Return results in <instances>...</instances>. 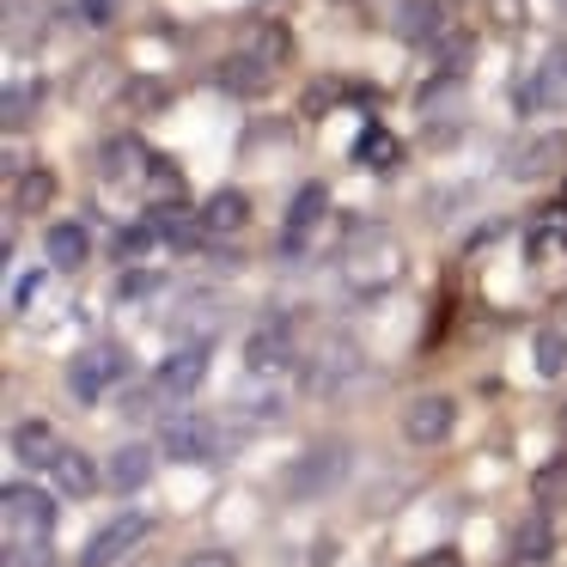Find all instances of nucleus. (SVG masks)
I'll list each match as a JSON object with an SVG mask.
<instances>
[{
    "label": "nucleus",
    "instance_id": "f257e3e1",
    "mask_svg": "<svg viewBox=\"0 0 567 567\" xmlns=\"http://www.w3.org/2000/svg\"><path fill=\"white\" fill-rule=\"evenodd\" d=\"M306 391L311 396H336V391H348V384L360 379V348H354V336H323L318 348H311V360H306Z\"/></svg>",
    "mask_w": 567,
    "mask_h": 567
},
{
    "label": "nucleus",
    "instance_id": "f03ea898",
    "mask_svg": "<svg viewBox=\"0 0 567 567\" xmlns=\"http://www.w3.org/2000/svg\"><path fill=\"white\" fill-rule=\"evenodd\" d=\"M123 372H128L123 348L92 342V348H80V354L68 360V396H74V403H99V396L111 391V384L123 379Z\"/></svg>",
    "mask_w": 567,
    "mask_h": 567
},
{
    "label": "nucleus",
    "instance_id": "7ed1b4c3",
    "mask_svg": "<svg viewBox=\"0 0 567 567\" xmlns=\"http://www.w3.org/2000/svg\"><path fill=\"white\" fill-rule=\"evenodd\" d=\"M0 513H7V543H43L50 525H55L50 494L25 488V482H13V488L0 494Z\"/></svg>",
    "mask_w": 567,
    "mask_h": 567
},
{
    "label": "nucleus",
    "instance_id": "20e7f679",
    "mask_svg": "<svg viewBox=\"0 0 567 567\" xmlns=\"http://www.w3.org/2000/svg\"><path fill=\"white\" fill-rule=\"evenodd\" d=\"M159 452L177 457V464H208V457L220 452V427H214L208 415H172L159 433Z\"/></svg>",
    "mask_w": 567,
    "mask_h": 567
},
{
    "label": "nucleus",
    "instance_id": "39448f33",
    "mask_svg": "<svg viewBox=\"0 0 567 567\" xmlns=\"http://www.w3.org/2000/svg\"><path fill=\"white\" fill-rule=\"evenodd\" d=\"M452 421H457L452 396H433L427 391V396H409L396 427H403L409 445H445V440H452Z\"/></svg>",
    "mask_w": 567,
    "mask_h": 567
},
{
    "label": "nucleus",
    "instance_id": "423d86ee",
    "mask_svg": "<svg viewBox=\"0 0 567 567\" xmlns=\"http://www.w3.org/2000/svg\"><path fill=\"white\" fill-rule=\"evenodd\" d=\"M153 530V518L147 513H123V518H111V525L99 530V537L86 543V555H80V567H116L128 549H135L141 537Z\"/></svg>",
    "mask_w": 567,
    "mask_h": 567
},
{
    "label": "nucleus",
    "instance_id": "0eeeda50",
    "mask_svg": "<svg viewBox=\"0 0 567 567\" xmlns=\"http://www.w3.org/2000/svg\"><path fill=\"white\" fill-rule=\"evenodd\" d=\"M245 360L250 372H281L293 360V318H262L245 342Z\"/></svg>",
    "mask_w": 567,
    "mask_h": 567
},
{
    "label": "nucleus",
    "instance_id": "6e6552de",
    "mask_svg": "<svg viewBox=\"0 0 567 567\" xmlns=\"http://www.w3.org/2000/svg\"><path fill=\"white\" fill-rule=\"evenodd\" d=\"M202 379H208V342L172 348V354L159 360V372H153V384H159L165 396H189Z\"/></svg>",
    "mask_w": 567,
    "mask_h": 567
},
{
    "label": "nucleus",
    "instance_id": "1a4fd4ad",
    "mask_svg": "<svg viewBox=\"0 0 567 567\" xmlns=\"http://www.w3.org/2000/svg\"><path fill=\"white\" fill-rule=\"evenodd\" d=\"M342 445H311L306 457H299L293 470H287V494H299V501H306V494H318V488H330L336 476H342Z\"/></svg>",
    "mask_w": 567,
    "mask_h": 567
},
{
    "label": "nucleus",
    "instance_id": "9d476101",
    "mask_svg": "<svg viewBox=\"0 0 567 567\" xmlns=\"http://www.w3.org/2000/svg\"><path fill=\"white\" fill-rule=\"evenodd\" d=\"M99 165H104V177H111V184H147V172H153V153H147V141H135V135H116V141H104Z\"/></svg>",
    "mask_w": 567,
    "mask_h": 567
},
{
    "label": "nucleus",
    "instance_id": "9b49d317",
    "mask_svg": "<svg viewBox=\"0 0 567 567\" xmlns=\"http://www.w3.org/2000/svg\"><path fill=\"white\" fill-rule=\"evenodd\" d=\"M269 80H275V62H262V55H250V50H238L220 62V86L233 92V99H262Z\"/></svg>",
    "mask_w": 567,
    "mask_h": 567
},
{
    "label": "nucleus",
    "instance_id": "f8f14e48",
    "mask_svg": "<svg viewBox=\"0 0 567 567\" xmlns=\"http://www.w3.org/2000/svg\"><path fill=\"white\" fill-rule=\"evenodd\" d=\"M561 165H567V141L561 135H537V141H525V147L506 153V172L513 177H549V172H561Z\"/></svg>",
    "mask_w": 567,
    "mask_h": 567
},
{
    "label": "nucleus",
    "instance_id": "ddd939ff",
    "mask_svg": "<svg viewBox=\"0 0 567 567\" xmlns=\"http://www.w3.org/2000/svg\"><path fill=\"white\" fill-rule=\"evenodd\" d=\"M43 257L55 262V269H86V257H92V233L80 220H55L50 233H43Z\"/></svg>",
    "mask_w": 567,
    "mask_h": 567
},
{
    "label": "nucleus",
    "instance_id": "4468645a",
    "mask_svg": "<svg viewBox=\"0 0 567 567\" xmlns=\"http://www.w3.org/2000/svg\"><path fill=\"white\" fill-rule=\"evenodd\" d=\"M153 464H159V452H153V445H116L104 482H111L116 494H135V488H147V482H153Z\"/></svg>",
    "mask_w": 567,
    "mask_h": 567
},
{
    "label": "nucleus",
    "instance_id": "2eb2a0df",
    "mask_svg": "<svg viewBox=\"0 0 567 567\" xmlns=\"http://www.w3.org/2000/svg\"><path fill=\"white\" fill-rule=\"evenodd\" d=\"M68 445L55 440V427L50 421H19L13 427V457L19 464H31V470H55V457H62Z\"/></svg>",
    "mask_w": 567,
    "mask_h": 567
},
{
    "label": "nucleus",
    "instance_id": "dca6fc26",
    "mask_svg": "<svg viewBox=\"0 0 567 567\" xmlns=\"http://www.w3.org/2000/svg\"><path fill=\"white\" fill-rule=\"evenodd\" d=\"M323 208H330V196H323V184H299L293 208H287V250L306 245V233L323 220Z\"/></svg>",
    "mask_w": 567,
    "mask_h": 567
},
{
    "label": "nucleus",
    "instance_id": "f3484780",
    "mask_svg": "<svg viewBox=\"0 0 567 567\" xmlns=\"http://www.w3.org/2000/svg\"><path fill=\"white\" fill-rule=\"evenodd\" d=\"M147 226H153V233L165 238V245H177V250H189V245H196L202 233H208V226H202V220H189V214H184V202H159V208L147 214Z\"/></svg>",
    "mask_w": 567,
    "mask_h": 567
},
{
    "label": "nucleus",
    "instance_id": "a211bd4d",
    "mask_svg": "<svg viewBox=\"0 0 567 567\" xmlns=\"http://www.w3.org/2000/svg\"><path fill=\"white\" fill-rule=\"evenodd\" d=\"M513 99L525 104V111H530V104H567V55L555 50L549 62H543V74L530 80L525 92H513Z\"/></svg>",
    "mask_w": 567,
    "mask_h": 567
},
{
    "label": "nucleus",
    "instance_id": "6ab92c4d",
    "mask_svg": "<svg viewBox=\"0 0 567 567\" xmlns=\"http://www.w3.org/2000/svg\"><path fill=\"white\" fill-rule=\"evenodd\" d=\"M50 476H55V488H62L68 501H86V494L99 488V464H92L86 452H62V457H55Z\"/></svg>",
    "mask_w": 567,
    "mask_h": 567
},
{
    "label": "nucleus",
    "instance_id": "aec40b11",
    "mask_svg": "<svg viewBox=\"0 0 567 567\" xmlns=\"http://www.w3.org/2000/svg\"><path fill=\"white\" fill-rule=\"evenodd\" d=\"M250 220V202L238 196V189H220V196L202 208V226H208V238H220V233H238V226Z\"/></svg>",
    "mask_w": 567,
    "mask_h": 567
},
{
    "label": "nucleus",
    "instance_id": "412c9836",
    "mask_svg": "<svg viewBox=\"0 0 567 567\" xmlns=\"http://www.w3.org/2000/svg\"><path fill=\"white\" fill-rule=\"evenodd\" d=\"M549 549H555V530H549V518H525V525L513 530V555H518V561H543Z\"/></svg>",
    "mask_w": 567,
    "mask_h": 567
},
{
    "label": "nucleus",
    "instance_id": "4be33fe9",
    "mask_svg": "<svg viewBox=\"0 0 567 567\" xmlns=\"http://www.w3.org/2000/svg\"><path fill=\"white\" fill-rule=\"evenodd\" d=\"M537 372L543 379H561L567 372V336L561 330H537Z\"/></svg>",
    "mask_w": 567,
    "mask_h": 567
},
{
    "label": "nucleus",
    "instance_id": "5701e85b",
    "mask_svg": "<svg viewBox=\"0 0 567 567\" xmlns=\"http://www.w3.org/2000/svg\"><path fill=\"white\" fill-rule=\"evenodd\" d=\"M50 196H55V177L50 172H25L19 177V208H50Z\"/></svg>",
    "mask_w": 567,
    "mask_h": 567
},
{
    "label": "nucleus",
    "instance_id": "b1692460",
    "mask_svg": "<svg viewBox=\"0 0 567 567\" xmlns=\"http://www.w3.org/2000/svg\"><path fill=\"white\" fill-rule=\"evenodd\" d=\"M245 50H250V55H262V62H281V55H287V25H257Z\"/></svg>",
    "mask_w": 567,
    "mask_h": 567
},
{
    "label": "nucleus",
    "instance_id": "393cba45",
    "mask_svg": "<svg viewBox=\"0 0 567 567\" xmlns=\"http://www.w3.org/2000/svg\"><path fill=\"white\" fill-rule=\"evenodd\" d=\"M7 567H50L43 543H7Z\"/></svg>",
    "mask_w": 567,
    "mask_h": 567
},
{
    "label": "nucleus",
    "instance_id": "a878e982",
    "mask_svg": "<svg viewBox=\"0 0 567 567\" xmlns=\"http://www.w3.org/2000/svg\"><path fill=\"white\" fill-rule=\"evenodd\" d=\"M561 488H567V464H549L537 476V501H561Z\"/></svg>",
    "mask_w": 567,
    "mask_h": 567
},
{
    "label": "nucleus",
    "instance_id": "bb28decb",
    "mask_svg": "<svg viewBox=\"0 0 567 567\" xmlns=\"http://www.w3.org/2000/svg\"><path fill=\"white\" fill-rule=\"evenodd\" d=\"M177 567H238V561H233V555H226V549H189V555H184V561H177Z\"/></svg>",
    "mask_w": 567,
    "mask_h": 567
},
{
    "label": "nucleus",
    "instance_id": "cd10ccee",
    "mask_svg": "<svg viewBox=\"0 0 567 567\" xmlns=\"http://www.w3.org/2000/svg\"><path fill=\"white\" fill-rule=\"evenodd\" d=\"M25 92H38V86H7V128L25 123Z\"/></svg>",
    "mask_w": 567,
    "mask_h": 567
},
{
    "label": "nucleus",
    "instance_id": "c85d7f7f",
    "mask_svg": "<svg viewBox=\"0 0 567 567\" xmlns=\"http://www.w3.org/2000/svg\"><path fill=\"white\" fill-rule=\"evenodd\" d=\"M159 287V275H123V299H141V293H153Z\"/></svg>",
    "mask_w": 567,
    "mask_h": 567
},
{
    "label": "nucleus",
    "instance_id": "c756f323",
    "mask_svg": "<svg viewBox=\"0 0 567 567\" xmlns=\"http://www.w3.org/2000/svg\"><path fill=\"white\" fill-rule=\"evenodd\" d=\"M128 92H135V104H141V111H159V86H153V80H135Z\"/></svg>",
    "mask_w": 567,
    "mask_h": 567
},
{
    "label": "nucleus",
    "instance_id": "7c9ffc66",
    "mask_svg": "<svg viewBox=\"0 0 567 567\" xmlns=\"http://www.w3.org/2000/svg\"><path fill=\"white\" fill-rule=\"evenodd\" d=\"M360 141H367V147H360V159H391V147H384L391 135H379V128H372V135H360Z\"/></svg>",
    "mask_w": 567,
    "mask_h": 567
},
{
    "label": "nucleus",
    "instance_id": "2f4dec72",
    "mask_svg": "<svg viewBox=\"0 0 567 567\" xmlns=\"http://www.w3.org/2000/svg\"><path fill=\"white\" fill-rule=\"evenodd\" d=\"M415 567H464V561H457V549H433V555H421Z\"/></svg>",
    "mask_w": 567,
    "mask_h": 567
},
{
    "label": "nucleus",
    "instance_id": "473e14b6",
    "mask_svg": "<svg viewBox=\"0 0 567 567\" xmlns=\"http://www.w3.org/2000/svg\"><path fill=\"white\" fill-rule=\"evenodd\" d=\"M86 19H111V0H86Z\"/></svg>",
    "mask_w": 567,
    "mask_h": 567
},
{
    "label": "nucleus",
    "instance_id": "72a5a7b5",
    "mask_svg": "<svg viewBox=\"0 0 567 567\" xmlns=\"http://www.w3.org/2000/svg\"><path fill=\"white\" fill-rule=\"evenodd\" d=\"M561 433H567V409H561Z\"/></svg>",
    "mask_w": 567,
    "mask_h": 567
}]
</instances>
